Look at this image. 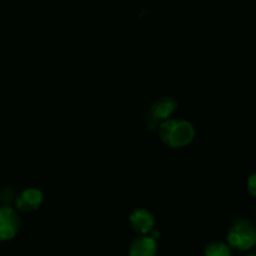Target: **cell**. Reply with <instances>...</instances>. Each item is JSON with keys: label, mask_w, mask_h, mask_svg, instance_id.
Instances as JSON below:
<instances>
[{"label": "cell", "mask_w": 256, "mask_h": 256, "mask_svg": "<svg viewBox=\"0 0 256 256\" xmlns=\"http://www.w3.org/2000/svg\"><path fill=\"white\" fill-rule=\"evenodd\" d=\"M228 242L236 250H250L256 245V228L248 220H240L230 229Z\"/></svg>", "instance_id": "cell-1"}, {"label": "cell", "mask_w": 256, "mask_h": 256, "mask_svg": "<svg viewBox=\"0 0 256 256\" xmlns=\"http://www.w3.org/2000/svg\"><path fill=\"white\" fill-rule=\"evenodd\" d=\"M20 219L15 210L9 206L0 208V242H8L16 236Z\"/></svg>", "instance_id": "cell-2"}, {"label": "cell", "mask_w": 256, "mask_h": 256, "mask_svg": "<svg viewBox=\"0 0 256 256\" xmlns=\"http://www.w3.org/2000/svg\"><path fill=\"white\" fill-rule=\"evenodd\" d=\"M194 136L195 130L190 122H175L166 144L170 148H184L192 142Z\"/></svg>", "instance_id": "cell-3"}, {"label": "cell", "mask_w": 256, "mask_h": 256, "mask_svg": "<svg viewBox=\"0 0 256 256\" xmlns=\"http://www.w3.org/2000/svg\"><path fill=\"white\" fill-rule=\"evenodd\" d=\"M130 224L132 229L139 234H148L154 229V216L146 210H136L130 216Z\"/></svg>", "instance_id": "cell-4"}, {"label": "cell", "mask_w": 256, "mask_h": 256, "mask_svg": "<svg viewBox=\"0 0 256 256\" xmlns=\"http://www.w3.org/2000/svg\"><path fill=\"white\" fill-rule=\"evenodd\" d=\"M42 194L36 189H28L16 199V206L25 212H34L42 205Z\"/></svg>", "instance_id": "cell-5"}, {"label": "cell", "mask_w": 256, "mask_h": 256, "mask_svg": "<svg viewBox=\"0 0 256 256\" xmlns=\"http://www.w3.org/2000/svg\"><path fill=\"white\" fill-rule=\"evenodd\" d=\"M158 245L154 238H138L130 245L129 256H156Z\"/></svg>", "instance_id": "cell-6"}, {"label": "cell", "mask_w": 256, "mask_h": 256, "mask_svg": "<svg viewBox=\"0 0 256 256\" xmlns=\"http://www.w3.org/2000/svg\"><path fill=\"white\" fill-rule=\"evenodd\" d=\"M178 108V102L172 98H162L154 104L152 108V118L154 122L165 120L175 112Z\"/></svg>", "instance_id": "cell-7"}, {"label": "cell", "mask_w": 256, "mask_h": 256, "mask_svg": "<svg viewBox=\"0 0 256 256\" xmlns=\"http://www.w3.org/2000/svg\"><path fill=\"white\" fill-rule=\"evenodd\" d=\"M205 256H232V252H230V248L224 242H215L208 245Z\"/></svg>", "instance_id": "cell-8"}, {"label": "cell", "mask_w": 256, "mask_h": 256, "mask_svg": "<svg viewBox=\"0 0 256 256\" xmlns=\"http://www.w3.org/2000/svg\"><path fill=\"white\" fill-rule=\"evenodd\" d=\"M174 125H175V120H168V122H162V126H160L159 135H160V138H162V140L165 142V144L168 142V139H169L170 132H172Z\"/></svg>", "instance_id": "cell-9"}, {"label": "cell", "mask_w": 256, "mask_h": 256, "mask_svg": "<svg viewBox=\"0 0 256 256\" xmlns=\"http://www.w3.org/2000/svg\"><path fill=\"white\" fill-rule=\"evenodd\" d=\"M248 190H249L250 195L256 198V172L252 174L248 180Z\"/></svg>", "instance_id": "cell-10"}, {"label": "cell", "mask_w": 256, "mask_h": 256, "mask_svg": "<svg viewBox=\"0 0 256 256\" xmlns=\"http://www.w3.org/2000/svg\"><path fill=\"white\" fill-rule=\"evenodd\" d=\"M249 256H256V255H249Z\"/></svg>", "instance_id": "cell-11"}]
</instances>
